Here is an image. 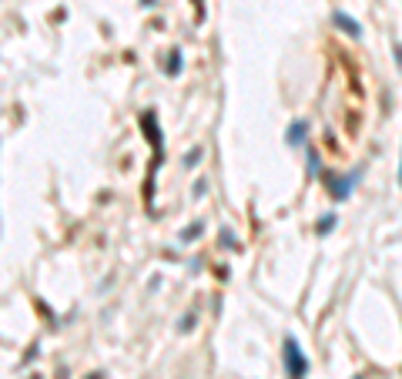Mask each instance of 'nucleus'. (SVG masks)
<instances>
[{
  "label": "nucleus",
  "mask_w": 402,
  "mask_h": 379,
  "mask_svg": "<svg viewBox=\"0 0 402 379\" xmlns=\"http://www.w3.org/2000/svg\"><path fill=\"white\" fill-rule=\"evenodd\" d=\"M281 359H285V376L289 379H305L309 376V359H305V352H302V346H299L295 336H285Z\"/></svg>",
  "instance_id": "1"
},
{
  "label": "nucleus",
  "mask_w": 402,
  "mask_h": 379,
  "mask_svg": "<svg viewBox=\"0 0 402 379\" xmlns=\"http://www.w3.org/2000/svg\"><path fill=\"white\" fill-rule=\"evenodd\" d=\"M356 178H359V171H349L346 178H332V188H328V192H332L338 202H342V198H349V195H352V185H356Z\"/></svg>",
  "instance_id": "2"
},
{
  "label": "nucleus",
  "mask_w": 402,
  "mask_h": 379,
  "mask_svg": "<svg viewBox=\"0 0 402 379\" xmlns=\"http://www.w3.org/2000/svg\"><path fill=\"white\" fill-rule=\"evenodd\" d=\"M332 20H335L338 27L346 30L349 37H362V27H359V20H356V17H349V14H342V10H335V14H332Z\"/></svg>",
  "instance_id": "3"
},
{
  "label": "nucleus",
  "mask_w": 402,
  "mask_h": 379,
  "mask_svg": "<svg viewBox=\"0 0 402 379\" xmlns=\"http://www.w3.org/2000/svg\"><path fill=\"white\" fill-rule=\"evenodd\" d=\"M305 141V121H292V128H289V145L295 148V145H302Z\"/></svg>",
  "instance_id": "4"
},
{
  "label": "nucleus",
  "mask_w": 402,
  "mask_h": 379,
  "mask_svg": "<svg viewBox=\"0 0 402 379\" xmlns=\"http://www.w3.org/2000/svg\"><path fill=\"white\" fill-rule=\"evenodd\" d=\"M332 228H335V215H325V218H322V222L315 225V231H318V235H328Z\"/></svg>",
  "instance_id": "5"
},
{
  "label": "nucleus",
  "mask_w": 402,
  "mask_h": 379,
  "mask_svg": "<svg viewBox=\"0 0 402 379\" xmlns=\"http://www.w3.org/2000/svg\"><path fill=\"white\" fill-rule=\"evenodd\" d=\"M201 228H205V225H201V222H195V225H188V228H185V231H181V242H191V239H195V235H201Z\"/></svg>",
  "instance_id": "6"
},
{
  "label": "nucleus",
  "mask_w": 402,
  "mask_h": 379,
  "mask_svg": "<svg viewBox=\"0 0 402 379\" xmlns=\"http://www.w3.org/2000/svg\"><path fill=\"white\" fill-rule=\"evenodd\" d=\"M198 158H201V148H191V151L185 155V165H188V168H195V165H198Z\"/></svg>",
  "instance_id": "7"
},
{
  "label": "nucleus",
  "mask_w": 402,
  "mask_h": 379,
  "mask_svg": "<svg viewBox=\"0 0 402 379\" xmlns=\"http://www.w3.org/2000/svg\"><path fill=\"white\" fill-rule=\"evenodd\" d=\"M178 71H181V57L175 51V57H171V64H168V74H178Z\"/></svg>",
  "instance_id": "8"
},
{
  "label": "nucleus",
  "mask_w": 402,
  "mask_h": 379,
  "mask_svg": "<svg viewBox=\"0 0 402 379\" xmlns=\"http://www.w3.org/2000/svg\"><path fill=\"white\" fill-rule=\"evenodd\" d=\"M309 171H312V175H318V155L312 148H309Z\"/></svg>",
  "instance_id": "9"
},
{
  "label": "nucleus",
  "mask_w": 402,
  "mask_h": 379,
  "mask_svg": "<svg viewBox=\"0 0 402 379\" xmlns=\"http://www.w3.org/2000/svg\"><path fill=\"white\" fill-rule=\"evenodd\" d=\"M191 325H195V315H185V322H181V333H188Z\"/></svg>",
  "instance_id": "10"
},
{
  "label": "nucleus",
  "mask_w": 402,
  "mask_h": 379,
  "mask_svg": "<svg viewBox=\"0 0 402 379\" xmlns=\"http://www.w3.org/2000/svg\"><path fill=\"white\" fill-rule=\"evenodd\" d=\"M395 64L402 67V47H395Z\"/></svg>",
  "instance_id": "11"
},
{
  "label": "nucleus",
  "mask_w": 402,
  "mask_h": 379,
  "mask_svg": "<svg viewBox=\"0 0 402 379\" xmlns=\"http://www.w3.org/2000/svg\"><path fill=\"white\" fill-rule=\"evenodd\" d=\"M87 379H104V372H91V376H87Z\"/></svg>",
  "instance_id": "12"
},
{
  "label": "nucleus",
  "mask_w": 402,
  "mask_h": 379,
  "mask_svg": "<svg viewBox=\"0 0 402 379\" xmlns=\"http://www.w3.org/2000/svg\"><path fill=\"white\" fill-rule=\"evenodd\" d=\"M399 185H402V158H399Z\"/></svg>",
  "instance_id": "13"
},
{
  "label": "nucleus",
  "mask_w": 402,
  "mask_h": 379,
  "mask_svg": "<svg viewBox=\"0 0 402 379\" xmlns=\"http://www.w3.org/2000/svg\"><path fill=\"white\" fill-rule=\"evenodd\" d=\"M34 379H40V376H34Z\"/></svg>",
  "instance_id": "14"
}]
</instances>
